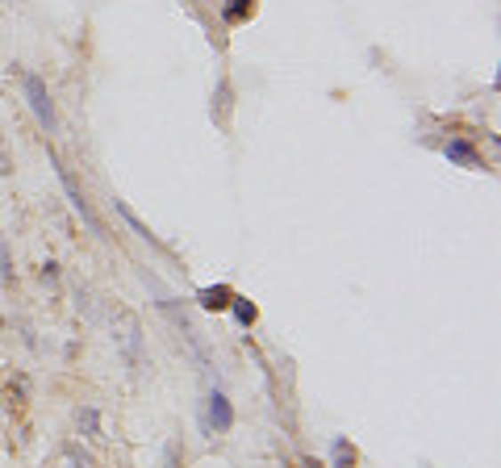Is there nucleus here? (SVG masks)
Wrapping results in <instances>:
<instances>
[{
  "mask_svg": "<svg viewBox=\"0 0 501 468\" xmlns=\"http://www.w3.org/2000/svg\"><path fill=\"white\" fill-rule=\"evenodd\" d=\"M51 167H54V176H59V184H63V193H68V201H71V209L84 218V226L93 234H105V222H101V214L93 209V201L80 193V184H76V176H71V167H63V159L51 151Z\"/></svg>",
  "mask_w": 501,
  "mask_h": 468,
  "instance_id": "f257e3e1",
  "label": "nucleus"
},
{
  "mask_svg": "<svg viewBox=\"0 0 501 468\" xmlns=\"http://www.w3.org/2000/svg\"><path fill=\"white\" fill-rule=\"evenodd\" d=\"M21 84H26V101L29 109H34V117H38V125L51 134L54 125H59V117H54V105H51V88H46V80L42 76H34V71H21Z\"/></svg>",
  "mask_w": 501,
  "mask_h": 468,
  "instance_id": "f03ea898",
  "label": "nucleus"
},
{
  "mask_svg": "<svg viewBox=\"0 0 501 468\" xmlns=\"http://www.w3.org/2000/svg\"><path fill=\"white\" fill-rule=\"evenodd\" d=\"M230 427H234V406H230V398H226L222 389H214V393H209V406H205V431L226 435Z\"/></svg>",
  "mask_w": 501,
  "mask_h": 468,
  "instance_id": "7ed1b4c3",
  "label": "nucleus"
},
{
  "mask_svg": "<svg viewBox=\"0 0 501 468\" xmlns=\"http://www.w3.org/2000/svg\"><path fill=\"white\" fill-rule=\"evenodd\" d=\"M234 302V289L230 285H205L201 293H197V305L201 310H209V314H222V310H230Z\"/></svg>",
  "mask_w": 501,
  "mask_h": 468,
  "instance_id": "20e7f679",
  "label": "nucleus"
},
{
  "mask_svg": "<svg viewBox=\"0 0 501 468\" xmlns=\"http://www.w3.org/2000/svg\"><path fill=\"white\" fill-rule=\"evenodd\" d=\"M443 155H448L456 167H473V172L481 167V151H476L468 138H451V142H443Z\"/></svg>",
  "mask_w": 501,
  "mask_h": 468,
  "instance_id": "39448f33",
  "label": "nucleus"
},
{
  "mask_svg": "<svg viewBox=\"0 0 501 468\" xmlns=\"http://www.w3.org/2000/svg\"><path fill=\"white\" fill-rule=\"evenodd\" d=\"M113 209L122 214V222H125V226H130V230L138 234V238H142V243H150V247L167 251V247H163V238H159V234H150V226H142V218H138V214H134V209H130V206H125V201H113Z\"/></svg>",
  "mask_w": 501,
  "mask_h": 468,
  "instance_id": "423d86ee",
  "label": "nucleus"
},
{
  "mask_svg": "<svg viewBox=\"0 0 501 468\" xmlns=\"http://www.w3.org/2000/svg\"><path fill=\"white\" fill-rule=\"evenodd\" d=\"M355 460H360V452L352 448V440H347V435H335V440H330V468H355Z\"/></svg>",
  "mask_w": 501,
  "mask_h": 468,
  "instance_id": "0eeeda50",
  "label": "nucleus"
},
{
  "mask_svg": "<svg viewBox=\"0 0 501 468\" xmlns=\"http://www.w3.org/2000/svg\"><path fill=\"white\" fill-rule=\"evenodd\" d=\"M251 13H255V0H222V17H226V26H243Z\"/></svg>",
  "mask_w": 501,
  "mask_h": 468,
  "instance_id": "6e6552de",
  "label": "nucleus"
},
{
  "mask_svg": "<svg viewBox=\"0 0 501 468\" xmlns=\"http://www.w3.org/2000/svg\"><path fill=\"white\" fill-rule=\"evenodd\" d=\"M76 427H80L84 440H101V414H96V406H80L76 410Z\"/></svg>",
  "mask_w": 501,
  "mask_h": 468,
  "instance_id": "1a4fd4ad",
  "label": "nucleus"
},
{
  "mask_svg": "<svg viewBox=\"0 0 501 468\" xmlns=\"http://www.w3.org/2000/svg\"><path fill=\"white\" fill-rule=\"evenodd\" d=\"M230 105H234L230 80H222V84H217V93H214V117H217L222 125H230Z\"/></svg>",
  "mask_w": 501,
  "mask_h": 468,
  "instance_id": "9d476101",
  "label": "nucleus"
},
{
  "mask_svg": "<svg viewBox=\"0 0 501 468\" xmlns=\"http://www.w3.org/2000/svg\"><path fill=\"white\" fill-rule=\"evenodd\" d=\"M230 314H234V322H238V327H255L259 310H255V302H246V297H238V293H234V302H230Z\"/></svg>",
  "mask_w": 501,
  "mask_h": 468,
  "instance_id": "9b49d317",
  "label": "nucleus"
},
{
  "mask_svg": "<svg viewBox=\"0 0 501 468\" xmlns=\"http://www.w3.org/2000/svg\"><path fill=\"white\" fill-rule=\"evenodd\" d=\"M68 460H71L76 468H93V460H88V456H80L76 448H68Z\"/></svg>",
  "mask_w": 501,
  "mask_h": 468,
  "instance_id": "f8f14e48",
  "label": "nucleus"
},
{
  "mask_svg": "<svg viewBox=\"0 0 501 468\" xmlns=\"http://www.w3.org/2000/svg\"><path fill=\"white\" fill-rule=\"evenodd\" d=\"M42 276H46V280H51V285H54V280H59V263H46V268H42Z\"/></svg>",
  "mask_w": 501,
  "mask_h": 468,
  "instance_id": "ddd939ff",
  "label": "nucleus"
}]
</instances>
